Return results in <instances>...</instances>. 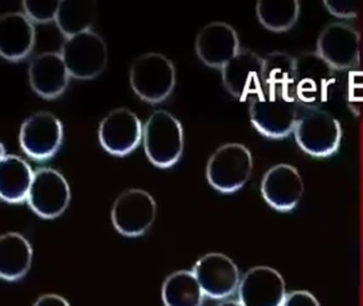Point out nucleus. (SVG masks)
Returning a JSON list of instances; mask_svg holds the SVG:
<instances>
[{"instance_id": "1a4fd4ad", "label": "nucleus", "mask_w": 363, "mask_h": 306, "mask_svg": "<svg viewBox=\"0 0 363 306\" xmlns=\"http://www.w3.org/2000/svg\"><path fill=\"white\" fill-rule=\"evenodd\" d=\"M316 52L333 69L357 67L360 60L359 32L343 21H333L320 31L316 42Z\"/></svg>"}, {"instance_id": "bb28decb", "label": "nucleus", "mask_w": 363, "mask_h": 306, "mask_svg": "<svg viewBox=\"0 0 363 306\" xmlns=\"http://www.w3.org/2000/svg\"><path fill=\"white\" fill-rule=\"evenodd\" d=\"M324 4L331 14L340 18H352L356 17L358 13L357 2L346 1V0H325Z\"/></svg>"}, {"instance_id": "4be33fe9", "label": "nucleus", "mask_w": 363, "mask_h": 306, "mask_svg": "<svg viewBox=\"0 0 363 306\" xmlns=\"http://www.w3.org/2000/svg\"><path fill=\"white\" fill-rule=\"evenodd\" d=\"M203 298L205 293L193 271L174 272L163 283L164 306H201Z\"/></svg>"}, {"instance_id": "a878e982", "label": "nucleus", "mask_w": 363, "mask_h": 306, "mask_svg": "<svg viewBox=\"0 0 363 306\" xmlns=\"http://www.w3.org/2000/svg\"><path fill=\"white\" fill-rule=\"evenodd\" d=\"M59 4V0H24L23 8L29 18L38 23H46L56 19Z\"/></svg>"}, {"instance_id": "f3484780", "label": "nucleus", "mask_w": 363, "mask_h": 306, "mask_svg": "<svg viewBox=\"0 0 363 306\" xmlns=\"http://www.w3.org/2000/svg\"><path fill=\"white\" fill-rule=\"evenodd\" d=\"M195 49L199 59L212 67L222 68L240 50V40L233 26L224 21H211L196 35Z\"/></svg>"}, {"instance_id": "9d476101", "label": "nucleus", "mask_w": 363, "mask_h": 306, "mask_svg": "<svg viewBox=\"0 0 363 306\" xmlns=\"http://www.w3.org/2000/svg\"><path fill=\"white\" fill-rule=\"evenodd\" d=\"M62 140V123L48 110L33 113L21 125V147L33 159L52 157L60 148Z\"/></svg>"}, {"instance_id": "ddd939ff", "label": "nucleus", "mask_w": 363, "mask_h": 306, "mask_svg": "<svg viewBox=\"0 0 363 306\" xmlns=\"http://www.w3.org/2000/svg\"><path fill=\"white\" fill-rule=\"evenodd\" d=\"M203 293L214 300L230 297L239 288L240 272L235 261L222 253H208L193 268Z\"/></svg>"}, {"instance_id": "f257e3e1", "label": "nucleus", "mask_w": 363, "mask_h": 306, "mask_svg": "<svg viewBox=\"0 0 363 306\" xmlns=\"http://www.w3.org/2000/svg\"><path fill=\"white\" fill-rule=\"evenodd\" d=\"M298 102L293 94L264 89L250 98V121L267 137H284L294 131L298 117Z\"/></svg>"}, {"instance_id": "39448f33", "label": "nucleus", "mask_w": 363, "mask_h": 306, "mask_svg": "<svg viewBox=\"0 0 363 306\" xmlns=\"http://www.w3.org/2000/svg\"><path fill=\"white\" fill-rule=\"evenodd\" d=\"M252 155L245 144L227 142L220 144L208 159L207 174L210 184L222 191L233 193L242 188L252 174Z\"/></svg>"}, {"instance_id": "6ab92c4d", "label": "nucleus", "mask_w": 363, "mask_h": 306, "mask_svg": "<svg viewBox=\"0 0 363 306\" xmlns=\"http://www.w3.org/2000/svg\"><path fill=\"white\" fill-rule=\"evenodd\" d=\"M37 32L31 19L22 12H7L0 16V53L6 59L20 61L35 45Z\"/></svg>"}, {"instance_id": "dca6fc26", "label": "nucleus", "mask_w": 363, "mask_h": 306, "mask_svg": "<svg viewBox=\"0 0 363 306\" xmlns=\"http://www.w3.org/2000/svg\"><path fill=\"white\" fill-rule=\"evenodd\" d=\"M261 193L272 208L279 212H290L303 198V178L294 166L277 164L263 176Z\"/></svg>"}, {"instance_id": "7ed1b4c3", "label": "nucleus", "mask_w": 363, "mask_h": 306, "mask_svg": "<svg viewBox=\"0 0 363 306\" xmlns=\"http://www.w3.org/2000/svg\"><path fill=\"white\" fill-rule=\"evenodd\" d=\"M144 149L152 164L169 167L180 159L184 150L182 123L167 110H156L143 127Z\"/></svg>"}, {"instance_id": "2eb2a0df", "label": "nucleus", "mask_w": 363, "mask_h": 306, "mask_svg": "<svg viewBox=\"0 0 363 306\" xmlns=\"http://www.w3.org/2000/svg\"><path fill=\"white\" fill-rule=\"evenodd\" d=\"M238 291L244 306H281L286 297V280L274 268L257 266L244 274Z\"/></svg>"}, {"instance_id": "b1692460", "label": "nucleus", "mask_w": 363, "mask_h": 306, "mask_svg": "<svg viewBox=\"0 0 363 306\" xmlns=\"http://www.w3.org/2000/svg\"><path fill=\"white\" fill-rule=\"evenodd\" d=\"M263 59L264 89L293 94L296 59L284 51H273Z\"/></svg>"}, {"instance_id": "6e6552de", "label": "nucleus", "mask_w": 363, "mask_h": 306, "mask_svg": "<svg viewBox=\"0 0 363 306\" xmlns=\"http://www.w3.org/2000/svg\"><path fill=\"white\" fill-rule=\"evenodd\" d=\"M69 200L71 188L60 171L50 167L35 170L27 201L35 214L43 218H56L67 210Z\"/></svg>"}, {"instance_id": "c756f323", "label": "nucleus", "mask_w": 363, "mask_h": 306, "mask_svg": "<svg viewBox=\"0 0 363 306\" xmlns=\"http://www.w3.org/2000/svg\"><path fill=\"white\" fill-rule=\"evenodd\" d=\"M218 306H244L240 301H233V300H226L223 301L222 303L218 304Z\"/></svg>"}, {"instance_id": "cd10ccee", "label": "nucleus", "mask_w": 363, "mask_h": 306, "mask_svg": "<svg viewBox=\"0 0 363 306\" xmlns=\"http://www.w3.org/2000/svg\"><path fill=\"white\" fill-rule=\"evenodd\" d=\"M281 306H320V302L307 290H295L286 295Z\"/></svg>"}, {"instance_id": "aec40b11", "label": "nucleus", "mask_w": 363, "mask_h": 306, "mask_svg": "<svg viewBox=\"0 0 363 306\" xmlns=\"http://www.w3.org/2000/svg\"><path fill=\"white\" fill-rule=\"evenodd\" d=\"M33 246L18 232H8L0 237V276L18 280L28 273L33 263Z\"/></svg>"}, {"instance_id": "393cba45", "label": "nucleus", "mask_w": 363, "mask_h": 306, "mask_svg": "<svg viewBox=\"0 0 363 306\" xmlns=\"http://www.w3.org/2000/svg\"><path fill=\"white\" fill-rule=\"evenodd\" d=\"M256 13L260 23L273 31H286L296 23L299 15L297 0H258Z\"/></svg>"}, {"instance_id": "9b49d317", "label": "nucleus", "mask_w": 363, "mask_h": 306, "mask_svg": "<svg viewBox=\"0 0 363 306\" xmlns=\"http://www.w3.org/2000/svg\"><path fill=\"white\" fill-rule=\"evenodd\" d=\"M264 59L250 49L239 52L222 67V79L227 91L245 100L264 91Z\"/></svg>"}, {"instance_id": "a211bd4d", "label": "nucleus", "mask_w": 363, "mask_h": 306, "mask_svg": "<svg viewBox=\"0 0 363 306\" xmlns=\"http://www.w3.org/2000/svg\"><path fill=\"white\" fill-rule=\"evenodd\" d=\"M28 74L31 87L45 98L61 95L71 76L62 55L58 51H44L33 57Z\"/></svg>"}, {"instance_id": "f8f14e48", "label": "nucleus", "mask_w": 363, "mask_h": 306, "mask_svg": "<svg viewBox=\"0 0 363 306\" xmlns=\"http://www.w3.org/2000/svg\"><path fill=\"white\" fill-rule=\"evenodd\" d=\"M333 70L316 51H308L296 57L292 87L296 99L305 106H315L314 103L322 101L333 82Z\"/></svg>"}, {"instance_id": "f03ea898", "label": "nucleus", "mask_w": 363, "mask_h": 306, "mask_svg": "<svg viewBox=\"0 0 363 306\" xmlns=\"http://www.w3.org/2000/svg\"><path fill=\"white\" fill-rule=\"evenodd\" d=\"M294 135L298 146L308 154L329 157L339 148L341 125L328 110L318 106H305L298 112Z\"/></svg>"}, {"instance_id": "0eeeda50", "label": "nucleus", "mask_w": 363, "mask_h": 306, "mask_svg": "<svg viewBox=\"0 0 363 306\" xmlns=\"http://www.w3.org/2000/svg\"><path fill=\"white\" fill-rule=\"evenodd\" d=\"M156 214V201L148 191L129 188L123 191L114 201L111 219L118 233L137 237L150 230Z\"/></svg>"}, {"instance_id": "20e7f679", "label": "nucleus", "mask_w": 363, "mask_h": 306, "mask_svg": "<svg viewBox=\"0 0 363 306\" xmlns=\"http://www.w3.org/2000/svg\"><path fill=\"white\" fill-rule=\"evenodd\" d=\"M130 84L139 97L148 102L164 100L176 82L175 66L167 55L157 51L142 53L130 66Z\"/></svg>"}, {"instance_id": "4468645a", "label": "nucleus", "mask_w": 363, "mask_h": 306, "mask_svg": "<svg viewBox=\"0 0 363 306\" xmlns=\"http://www.w3.org/2000/svg\"><path fill=\"white\" fill-rule=\"evenodd\" d=\"M142 136L141 120L127 108H113L99 123V142L112 154L131 152L139 144Z\"/></svg>"}, {"instance_id": "412c9836", "label": "nucleus", "mask_w": 363, "mask_h": 306, "mask_svg": "<svg viewBox=\"0 0 363 306\" xmlns=\"http://www.w3.org/2000/svg\"><path fill=\"white\" fill-rule=\"evenodd\" d=\"M33 171L28 162L16 154H6L0 162V196L9 203L28 198Z\"/></svg>"}, {"instance_id": "423d86ee", "label": "nucleus", "mask_w": 363, "mask_h": 306, "mask_svg": "<svg viewBox=\"0 0 363 306\" xmlns=\"http://www.w3.org/2000/svg\"><path fill=\"white\" fill-rule=\"evenodd\" d=\"M61 55L71 76L78 79L94 78L107 64V45L99 33L88 30L65 38Z\"/></svg>"}, {"instance_id": "5701e85b", "label": "nucleus", "mask_w": 363, "mask_h": 306, "mask_svg": "<svg viewBox=\"0 0 363 306\" xmlns=\"http://www.w3.org/2000/svg\"><path fill=\"white\" fill-rule=\"evenodd\" d=\"M95 0H61L56 21L67 38L90 30L96 16Z\"/></svg>"}, {"instance_id": "c85d7f7f", "label": "nucleus", "mask_w": 363, "mask_h": 306, "mask_svg": "<svg viewBox=\"0 0 363 306\" xmlns=\"http://www.w3.org/2000/svg\"><path fill=\"white\" fill-rule=\"evenodd\" d=\"M33 306H71L69 302L56 293H46L41 295L37 301L35 302Z\"/></svg>"}]
</instances>
